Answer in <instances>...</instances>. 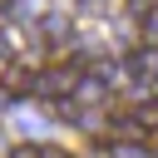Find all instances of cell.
Masks as SVG:
<instances>
[{
  "label": "cell",
  "mask_w": 158,
  "mask_h": 158,
  "mask_svg": "<svg viewBox=\"0 0 158 158\" xmlns=\"http://www.w3.org/2000/svg\"><path fill=\"white\" fill-rule=\"evenodd\" d=\"M143 40H153V49H158V15H153V20H143Z\"/></svg>",
  "instance_id": "7"
},
{
  "label": "cell",
  "mask_w": 158,
  "mask_h": 158,
  "mask_svg": "<svg viewBox=\"0 0 158 158\" xmlns=\"http://www.w3.org/2000/svg\"><path fill=\"white\" fill-rule=\"evenodd\" d=\"M128 15L133 20H153L158 15V0H128Z\"/></svg>",
  "instance_id": "5"
},
{
  "label": "cell",
  "mask_w": 158,
  "mask_h": 158,
  "mask_svg": "<svg viewBox=\"0 0 158 158\" xmlns=\"http://www.w3.org/2000/svg\"><path fill=\"white\" fill-rule=\"evenodd\" d=\"M118 158H143V148H138V143H123V148H118Z\"/></svg>",
  "instance_id": "8"
},
{
  "label": "cell",
  "mask_w": 158,
  "mask_h": 158,
  "mask_svg": "<svg viewBox=\"0 0 158 158\" xmlns=\"http://www.w3.org/2000/svg\"><path fill=\"white\" fill-rule=\"evenodd\" d=\"M79 64H49V69H40V94H49V99H74L79 94Z\"/></svg>",
  "instance_id": "1"
},
{
  "label": "cell",
  "mask_w": 158,
  "mask_h": 158,
  "mask_svg": "<svg viewBox=\"0 0 158 158\" xmlns=\"http://www.w3.org/2000/svg\"><path fill=\"white\" fill-rule=\"evenodd\" d=\"M40 35H44V44H64V40H74L69 15H44V20H40Z\"/></svg>",
  "instance_id": "4"
},
{
  "label": "cell",
  "mask_w": 158,
  "mask_h": 158,
  "mask_svg": "<svg viewBox=\"0 0 158 158\" xmlns=\"http://www.w3.org/2000/svg\"><path fill=\"white\" fill-rule=\"evenodd\" d=\"M10 158H44V148L40 143H20V148H10Z\"/></svg>",
  "instance_id": "6"
},
{
  "label": "cell",
  "mask_w": 158,
  "mask_h": 158,
  "mask_svg": "<svg viewBox=\"0 0 158 158\" xmlns=\"http://www.w3.org/2000/svg\"><path fill=\"white\" fill-rule=\"evenodd\" d=\"M128 74H133V79H153V74H158V49H153V44L128 49Z\"/></svg>",
  "instance_id": "3"
},
{
  "label": "cell",
  "mask_w": 158,
  "mask_h": 158,
  "mask_svg": "<svg viewBox=\"0 0 158 158\" xmlns=\"http://www.w3.org/2000/svg\"><path fill=\"white\" fill-rule=\"evenodd\" d=\"M5 94H10V99L40 94V74H35V69H25V64H10V69H5Z\"/></svg>",
  "instance_id": "2"
}]
</instances>
